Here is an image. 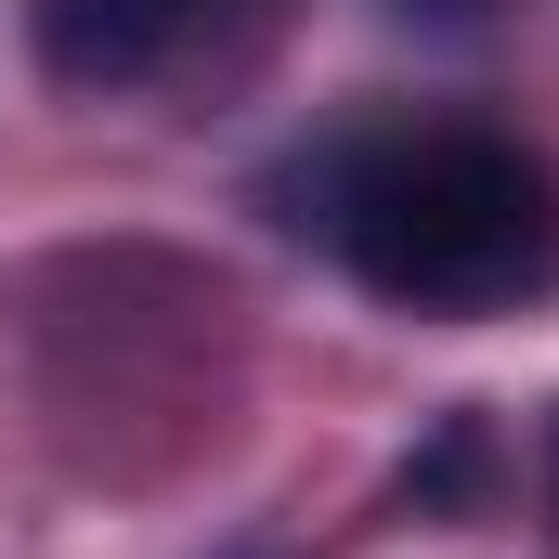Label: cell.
<instances>
[{
	"label": "cell",
	"mask_w": 559,
	"mask_h": 559,
	"mask_svg": "<svg viewBox=\"0 0 559 559\" xmlns=\"http://www.w3.org/2000/svg\"><path fill=\"white\" fill-rule=\"evenodd\" d=\"M299 222H325V248L378 286L391 312H429V325L521 312L559 274V182H547V156L521 131H481V118L338 143L312 169V209Z\"/></svg>",
	"instance_id": "obj_1"
},
{
	"label": "cell",
	"mask_w": 559,
	"mask_h": 559,
	"mask_svg": "<svg viewBox=\"0 0 559 559\" xmlns=\"http://www.w3.org/2000/svg\"><path fill=\"white\" fill-rule=\"evenodd\" d=\"M261 13L274 0H26V39H39V79H66V92H143Z\"/></svg>",
	"instance_id": "obj_2"
},
{
	"label": "cell",
	"mask_w": 559,
	"mask_h": 559,
	"mask_svg": "<svg viewBox=\"0 0 559 559\" xmlns=\"http://www.w3.org/2000/svg\"><path fill=\"white\" fill-rule=\"evenodd\" d=\"M547 508H559V429H547Z\"/></svg>",
	"instance_id": "obj_3"
}]
</instances>
